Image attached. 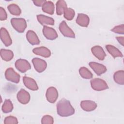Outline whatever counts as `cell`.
I'll return each mask as SVG.
<instances>
[{"mask_svg": "<svg viewBox=\"0 0 124 124\" xmlns=\"http://www.w3.org/2000/svg\"><path fill=\"white\" fill-rule=\"evenodd\" d=\"M57 111L62 117H68L74 114L75 109L70 102L65 98L61 99L57 104Z\"/></svg>", "mask_w": 124, "mask_h": 124, "instance_id": "6da1fadb", "label": "cell"}, {"mask_svg": "<svg viewBox=\"0 0 124 124\" xmlns=\"http://www.w3.org/2000/svg\"><path fill=\"white\" fill-rule=\"evenodd\" d=\"M11 23L13 27L19 33L23 32L27 27L26 21L22 18H13Z\"/></svg>", "mask_w": 124, "mask_h": 124, "instance_id": "7a4b0ae2", "label": "cell"}, {"mask_svg": "<svg viewBox=\"0 0 124 124\" xmlns=\"http://www.w3.org/2000/svg\"><path fill=\"white\" fill-rule=\"evenodd\" d=\"M91 85L94 90L97 91H103L108 88L105 80L99 78L92 79L91 80Z\"/></svg>", "mask_w": 124, "mask_h": 124, "instance_id": "3957f363", "label": "cell"}, {"mask_svg": "<svg viewBox=\"0 0 124 124\" xmlns=\"http://www.w3.org/2000/svg\"><path fill=\"white\" fill-rule=\"evenodd\" d=\"M6 79L11 82L18 83L20 80V75L15 71L13 68H7L5 72Z\"/></svg>", "mask_w": 124, "mask_h": 124, "instance_id": "277c9868", "label": "cell"}, {"mask_svg": "<svg viewBox=\"0 0 124 124\" xmlns=\"http://www.w3.org/2000/svg\"><path fill=\"white\" fill-rule=\"evenodd\" d=\"M59 30L61 33L65 37L75 38V34L74 31L67 25L65 21H62L59 25Z\"/></svg>", "mask_w": 124, "mask_h": 124, "instance_id": "5b68a950", "label": "cell"}, {"mask_svg": "<svg viewBox=\"0 0 124 124\" xmlns=\"http://www.w3.org/2000/svg\"><path fill=\"white\" fill-rule=\"evenodd\" d=\"M16 68L21 73H25L31 68V66L29 62L26 60L18 59L15 63Z\"/></svg>", "mask_w": 124, "mask_h": 124, "instance_id": "8992f818", "label": "cell"}, {"mask_svg": "<svg viewBox=\"0 0 124 124\" xmlns=\"http://www.w3.org/2000/svg\"><path fill=\"white\" fill-rule=\"evenodd\" d=\"M32 62L35 70L39 73L44 71L47 67V63L46 61L38 58L32 59Z\"/></svg>", "mask_w": 124, "mask_h": 124, "instance_id": "52a82bcc", "label": "cell"}, {"mask_svg": "<svg viewBox=\"0 0 124 124\" xmlns=\"http://www.w3.org/2000/svg\"><path fill=\"white\" fill-rule=\"evenodd\" d=\"M46 96L47 100L49 103H54L58 98V92L55 87H49L46 92Z\"/></svg>", "mask_w": 124, "mask_h": 124, "instance_id": "ba28073f", "label": "cell"}, {"mask_svg": "<svg viewBox=\"0 0 124 124\" xmlns=\"http://www.w3.org/2000/svg\"><path fill=\"white\" fill-rule=\"evenodd\" d=\"M43 33L46 39L50 40L56 39L58 36L55 30L46 26H44L43 29Z\"/></svg>", "mask_w": 124, "mask_h": 124, "instance_id": "9c48e42d", "label": "cell"}, {"mask_svg": "<svg viewBox=\"0 0 124 124\" xmlns=\"http://www.w3.org/2000/svg\"><path fill=\"white\" fill-rule=\"evenodd\" d=\"M17 98L20 103L24 105L29 102L31 97L27 91L23 89H21L17 94Z\"/></svg>", "mask_w": 124, "mask_h": 124, "instance_id": "30bf717a", "label": "cell"}, {"mask_svg": "<svg viewBox=\"0 0 124 124\" xmlns=\"http://www.w3.org/2000/svg\"><path fill=\"white\" fill-rule=\"evenodd\" d=\"M90 66L98 76H100L107 71L106 67L100 63L91 62L89 63Z\"/></svg>", "mask_w": 124, "mask_h": 124, "instance_id": "8fae6325", "label": "cell"}, {"mask_svg": "<svg viewBox=\"0 0 124 124\" xmlns=\"http://www.w3.org/2000/svg\"><path fill=\"white\" fill-rule=\"evenodd\" d=\"M91 51L93 54L96 58L101 61L104 60L106 56V53L105 52L104 49L99 46H95L92 47Z\"/></svg>", "mask_w": 124, "mask_h": 124, "instance_id": "7c38bea8", "label": "cell"}, {"mask_svg": "<svg viewBox=\"0 0 124 124\" xmlns=\"http://www.w3.org/2000/svg\"><path fill=\"white\" fill-rule=\"evenodd\" d=\"M0 39L6 46H8L12 44V40L9 32L4 28H0Z\"/></svg>", "mask_w": 124, "mask_h": 124, "instance_id": "4fadbf2b", "label": "cell"}, {"mask_svg": "<svg viewBox=\"0 0 124 124\" xmlns=\"http://www.w3.org/2000/svg\"><path fill=\"white\" fill-rule=\"evenodd\" d=\"M97 104L91 100H83L80 102L81 108L86 111L94 110L97 108Z\"/></svg>", "mask_w": 124, "mask_h": 124, "instance_id": "5bb4252c", "label": "cell"}, {"mask_svg": "<svg viewBox=\"0 0 124 124\" xmlns=\"http://www.w3.org/2000/svg\"><path fill=\"white\" fill-rule=\"evenodd\" d=\"M23 81L25 86L29 89L32 91H37L38 89V85L33 78L24 76L23 78Z\"/></svg>", "mask_w": 124, "mask_h": 124, "instance_id": "9a60e30c", "label": "cell"}, {"mask_svg": "<svg viewBox=\"0 0 124 124\" xmlns=\"http://www.w3.org/2000/svg\"><path fill=\"white\" fill-rule=\"evenodd\" d=\"M26 38L28 41L32 45L40 44V40L36 33L31 30H29L26 33Z\"/></svg>", "mask_w": 124, "mask_h": 124, "instance_id": "2e32d148", "label": "cell"}, {"mask_svg": "<svg viewBox=\"0 0 124 124\" xmlns=\"http://www.w3.org/2000/svg\"><path fill=\"white\" fill-rule=\"evenodd\" d=\"M32 52L36 55H40L45 58H48L51 56L50 50L45 46L35 47L33 49Z\"/></svg>", "mask_w": 124, "mask_h": 124, "instance_id": "e0dca14e", "label": "cell"}, {"mask_svg": "<svg viewBox=\"0 0 124 124\" xmlns=\"http://www.w3.org/2000/svg\"><path fill=\"white\" fill-rule=\"evenodd\" d=\"M76 22L80 26L87 27L90 22V18L87 15L79 13L76 19Z\"/></svg>", "mask_w": 124, "mask_h": 124, "instance_id": "ac0fdd59", "label": "cell"}, {"mask_svg": "<svg viewBox=\"0 0 124 124\" xmlns=\"http://www.w3.org/2000/svg\"><path fill=\"white\" fill-rule=\"evenodd\" d=\"M37 19L38 22L42 25H53L54 24V20L53 18L45 15H37Z\"/></svg>", "mask_w": 124, "mask_h": 124, "instance_id": "d6986e66", "label": "cell"}, {"mask_svg": "<svg viewBox=\"0 0 124 124\" xmlns=\"http://www.w3.org/2000/svg\"><path fill=\"white\" fill-rule=\"evenodd\" d=\"M106 48L108 52L114 58L123 57V55L122 52L116 47L111 45H107L106 46Z\"/></svg>", "mask_w": 124, "mask_h": 124, "instance_id": "ffe728a7", "label": "cell"}, {"mask_svg": "<svg viewBox=\"0 0 124 124\" xmlns=\"http://www.w3.org/2000/svg\"><path fill=\"white\" fill-rule=\"evenodd\" d=\"M42 9L45 13L49 15H53L55 9L54 4L51 1H46L42 6Z\"/></svg>", "mask_w": 124, "mask_h": 124, "instance_id": "44dd1931", "label": "cell"}, {"mask_svg": "<svg viewBox=\"0 0 124 124\" xmlns=\"http://www.w3.org/2000/svg\"><path fill=\"white\" fill-rule=\"evenodd\" d=\"M0 56L3 60L8 62L11 61L13 59L14 57V53L13 51L10 50L1 49Z\"/></svg>", "mask_w": 124, "mask_h": 124, "instance_id": "7402d4cb", "label": "cell"}, {"mask_svg": "<svg viewBox=\"0 0 124 124\" xmlns=\"http://www.w3.org/2000/svg\"><path fill=\"white\" fill-rule=\"evenodd\" d=\"M115 82L118 84H124V70H119L116 72L113 76Z\"/></svg>", "mask_w": 124, "mask_h": 124, "instance_id": "603a6c76", "label": "cell"}, {"mask_svg": "<svg viewBox=\"0 0 124 124\" xmlns=\"http://www.w3.org/2000/svg\"><path fill=\"white\" fill-rule=\"evenodd\" d=\"M67 8L66 2L63 0H60L56 2V13L58 15H62L65 8Z\"/></svg>", "mask_w": 124, "mask_h": 124, "instance_id": "cb8c5ba5", "label": "cell"}, {"mask_svg": "<svg viewBox=\"0 0 124 124\" xmlns=\"http://www.w3.org/2000/svg\"><path fill=\"white\" fill-rule=\"evenodd\" d=\"M79 73L80 76L85 79H90L93 77V74L89 70L85 67H81L79 69Z\"/></svg>", "mask_w": 124, "mask_h": 124, "instance_id": "d4e9b609", "label": "cell"}, {"mask_svg": "<svg viewBox=\"0 0 124 124\" xmlns=\"http://www.w3.org/2000/svg\"><path fill=\"white\" fill-rule=\"evenodd\" d=\"M9 12L14 16H19L21 13V10L19 7L16 4H11L7 7Z\"/></svg>", "mask_w": 124, "mask_h": 124, "instance_id": "484cf974", "label": "cell"}, {"mask_svg": "<svg viewBox=\"0 0 124 124\" xmlns=\"http://www.w3.org/2000/svg\"><path fill=\"white\" fill-rule=\"evenodd\" d=\"M13 109V105L10 99H6L2 106V111L7 113L11 112Z\"/></svg>", "mask_w": 124, "mask_h": 124, "instance_id": "4316f807", "label": "cell"}, {"mask_svg": "<svg viewBox=\"0 0 124 124\" xmlns=\"http://www.w3.org/2000/svg\"><path fill=\"white\" fill-rule=\"evenodd\" d=\"M64 18L68 20H71L74 18L75 12V11L70 8H66L64 11Z\"/></svg>", "mask_w": 124, "mask_h": 124, "instance_id": "83f0119b", "label": "cell"}, {"mask_svg": "<svg viewBox=\"0 0 124 124\" xmlns=\"http://www.w3.org/2000/svg\"><path fill=\"white\" fill-rule=\"evenodd\" d=\"M54 123L53 117L48 115L44 116L41 119V123L42 124H52Z\"/></svg>", "mask_w": 124, "mask_h": 124, "instance_id": "f1b7e54d", "label": "cell"}, {"mask_svg": "<svg viewBox=\"0 0 124 124\" xmlns=\"http://www.w3.org/2000/svg\"><path fill=\"white\" fill-rule=\"evenodd\" d=\"M4 123L5 124H18V121L16 117L9 116L4 119Z\"/></svg>", "mask_w": 124, "mask_h": 124, "instance_id": "f546056e", "label": "cell"}, {"mask_svg": "<svg viewBox=\"0 0 124 124\" xmlns=\"http://www.w3.org/2000/svg\"><path fill=\"white\" fill-rule=\"evenodd\" d=\"M112 32H114L118 34H122L124 33V25L121 24L120 25L116 26L114 27L111 30Z\"/></svg>", "mask_w": 124, "mask_h": 124, "instance_id": "4dcf8cb0", "label": "cell"}, {"mask_svg": "<svg viewBox=\"0 0 124 124\" xmlns=\"http://www.w3.org/2000/svg\"><path fill=\"white\" fill-rule=\"evenodd\" d=\"M7 15L6 12L2 7H0V20H5L7 19Z\"/></svg>", "mask_w": 124, "mask_h": 124, "instance_id": "1f68e13d", "label": "cell"}, {"mask_svg": "<svg viewBox=\"0 0 124 124\" xmlns=\"http://www.w3.org/2000/svg\"><path fill=\"white\" fill-rule=\"evenodd\" d=\"M46 0H33V2L34 5L37 6H42L44 3L46 2Z\"/></svg>", "mask_w": 124, "mask_h": 124, "instance_id": "d6a6232c", "label": "cell"}, {"mask_svg": "<svg viewBox=\"0 0 124 124\" xmlns=\"http://www.w3.org/2000/svg\"><path fill=\"white\" fill-rule=\"evenodd\" d=\"M116 39L118 40L119 43L124 46V37L123 36H119L116 37Z\"/></svg>", "mask_w": 124, "mask_h": 124, "instance_id": "836d02e7", "label": "cell"}]
</instances>
